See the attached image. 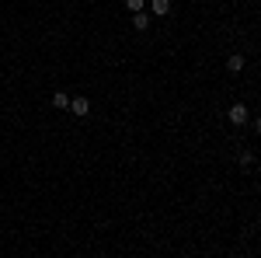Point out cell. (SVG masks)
Instances as JSON below:
<instances>
[{
  "mask_svg": "<svg viewBox=\"0 0 261 258\" xmlns=\"http://www.w3.org/2000/svg\"><path fill=\"white\" fill-rule=\"evenodd\" d=\"M226 119L233 122V126H244V122L251 119V112H247V105H241V101H237V105H230V112H226Z\"/></svg>",
  "mask_w": 261,
  "mask_h": 258,
  "instance_id": "6da1fadb",
  "label": "cell"
},
{
  "mask_svg": "<svg viewBox=\"0 0 261 258\" xmlns=\"http://www.w3.org/2000/svg\"><path fill=\"white\" fill-rule=\"evenodd\" d=\"M70 112H73V115H87V112H91V101L87 98H70Z\"/></svg>",
  "mask_w": 261,
  "mask_h": 258,
  "instance_id": "7a4b0ae2",
  "label": "cell"
},
{
  "mask_svg": "<svg viewBox=\"0 0 261 258\" xmlns=\"http://www.w3.org/2000/svg\"><path fill=\"white\" fill-rule=\"evenodd\" d=\"M226 70H230V74H241V70H244V56H241V53L226 56Z\"/></svg>",
  "mask_w": 261,
  "mask_h": 258,
  "instance_id": "3957f363",
  "label": "cell"
},
{
  "mask_svg": "<svg viewBox=\"0 0 261 258\" xmlns=\"http://www.w3.org/2000/svg\"><path fill=\"white\" fill-rule=\"evenodd\" d=\"M133 28H136V32H146V28H150V14H146V11L133 14Z\"/></svg>",
  "mask_w": 261,
  "mask_h": 258,
  "instance_id": "277c9868",
  "label": "cell"
},
{
  "mask_svg": "<svg viewBox=\"0 0 261 258\" xmlns=\"http://www.w3.org/2000/svg\"><path fill=\"white\" fill-rule=\"evenodd\" d=\"M153 14H157V18L171 14V0H153Z\"/></svg>",
  "mask_w": 261,
  "mask_h": 258,
  "instance_id": "5b68a950",
  "label": "cell"
},
{
  "mask_svg": "<svg viewBox=\"0 0 261 258\" xmlns=\"http://www.w3.org/2000/svg\"><path fill=\"white\" fill-rule=\"evenodd\" d=\"M53 105H56V108H70V95H66V91H56V95H53Z\"/></svg>",
  "mask_w": 261,
  "mask_h": 258,
  "instance_id": "8992f818",
  "label": "cell"
},
{
  "mask_svg": "<svg viewBox=\"0 0 261 258\" xmlns=\"http://www.w3.org/2000/svg\"><path fill=\"white\" fill-rule=\"evenodd\" d=\"M237 164H241L244 171H247V168L254 164V154H251V150H241V154H237Z\"/></svg>",
  "mask_w": 261,
  "mask_h": 258,
  "instance_id": "52a82bcc",
  "label": "cell"
},
{
  "mask_svg": "<svg viewBox=\"0 0 261 258\" xmlns=\"http://www.w3.org/2000/svg\"><path fill=\"white\" fill-rule=\"evenodd\" d=\"M125 7H129V11H133V14H140L143 7H146V0H125Z\"/></svg>",
  "mask_w": 261,
  "mask_h": 258,
  "instance_id": "ba28073f",
  "label": "cell"
},
{
  "mask_svg": "<svg viewBox=\"0 0 261 258\" xmlns=\"http://www.w3.org/2000/svg\"><path fill=\"white\" fill-rule=\"evenodd\" d=\"M254 133H258V136H261V115H258V119H254Z\"/></svg>",
  "mask_w": 261,
  "mask_h": 258,
  "instance_id": "9c48e42d",
  "label": "cell"
},
{
  "mask_svg": "<svg viewBox=\"0 0 261 258\" xmlns=\"http://www.w3.org/2000/svg\"><path fill=\"white\" fill-rule=\"evenodd\" d=\"M258 175H261V171H258Z\"/></svg>",
  "mask_w": 261,
  "mask_h": 258,
  "instance_id": "30bf717a",
  "label": "cell"
}]
</instances>
